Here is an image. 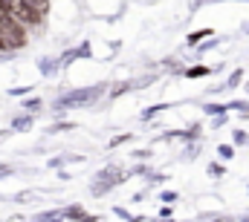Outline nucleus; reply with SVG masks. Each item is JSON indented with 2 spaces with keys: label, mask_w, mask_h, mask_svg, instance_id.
<instances>
[{
  "label": "nucleus",
  "mask_w": 249,
  "mask_h": 222,
  "mask_svg": "<svg viewBox=\"0 0 249 222\" xmlns=\"http://www.w3.org/2000/svg\"><path fill=\"white\" fill-rule=\"evenodd\" d=\"M209 173H212V176H223V165H217V162L209 165Z\"/></svg>",
  "instance_id": "dca6fc26"
},
{
  "label": "nucleus",
  "mask_w": 249,
  "mask_h": 222,
  "mask_svg": "<svg viewBox=\"0 0 249 222\" xmlns=\"http://www.w3.org/2000/svg\"><path fill=\"white\" fill-rule=\"evenodd\" d=\"M72 127H75V124H70V121H67V124H55L50 133H61V130H72Z\"/></svg>",
  "instance_id": "f3484780"
},
{
  "label": "nucleus",
  "mask_w": 249,
  "mask_h": 222,
  "mask_svg": "<svg viewBox=\"0 0 249 222\" xmlns=\"http://www.w3.org/2000/svg\"><path fill=\"white\" fill-rule=\"evenodd\" d=\"M23 110H26V112H38V110H41V98H29V101L23 104Z\"/></svg>",
  "instance_id": "9b49d317"
},
{
  "label": "nucleus",
  "mask_w": 249,
  "mask_h": 222,
  "mask_svg": "<svg viewBox=\"0 0 249 222\" xmlns=\"http://www.w3.org/2000/svg\"><path fill=\"white\" fill-rule=\"evenodd\" d=\"M203 110H206V115H223V112H229V107L226 104H206Z\"/></svg>",
  "instance_id": "0eeeda50"
},
{
  "label": "nucleus",
  "mask_w": 249,
  "mask_h": 222,
  "mask_svg": "<svg viewBox=\"0 0 249 222\" xmlns=\"http://www.w3.org/2000/svg\"><path fill=\"white\" fill-rule=\"evenodd\" d=\"M0 9H3V12H9L20 26H38V23H41V17H44V15H38L26 0H0Z\"/></svg>",
  "instance_id": "7ed1b4c3"
},
{
  "label": "nucleus",
  "mask_w": 249,
  "mask_h": 222,
  "mask_svg": "<svg viewBox=\"0 0 249 222\" xmlns=\"http://www.w3.org/2000/svg\"><path fill=\"white\" fill-rule=\"evenodd\" d=\"M81 222H102V217H84Z\"/></svg>",
  "instance_id": "6ab92c4d"
},
{
  "label": "nucleus",
  "mask_w": 249,
  "mask_h": 222,
  "mask_svg": "<svg viewBox=\"0 0 249 222\" xmlns=\"http://www.w3.org/2000/svg\"><path fill=\"white\" fill-rule=\"evenodd\" d=\"M249 142V136L244 133V130H235V144H247Z\"/></svg>",
  "instance_id": "4468645a"
},
{
  "label": "nucleus",
  "mask_w": 249,
  "mask_h": 222,
  "mask_svg": "<svg viewBox=\"0 0 249 222\" xmlns=\"http://www.w3.org/2000/svg\"><path fill=\"white\" fill-rule=\"evenodd\" d=\"M26 3H29L38 15H47V12H50V0H26Z\"/></svg>",
  "instance_id": "423d86ee"
},
{
  "label": "nucleus",
  "mask_w": 249,
  "mask_h": 222,
  "mask_svg": "<svg viewBox=\"0 0 249 222\" xmlns=\"http://www.w3.org/2000/svg\"><path fill=\"white\" fill-rule=\"evenodd\" d=\"M241 81H244V69H235V72L229 75V81H226V87H229V90H235V87H238Z\"/></svg>",
  "instance_id": "6e6552de"
},
{
  "label": "nucleus",
  "mask_w": 249,
  "mask_h": 222,
  "mask_svg": "<svg viewBox=\"0 0 249 222\" xmlns=\"http://www.w3.org/2000/svg\"><path fill=\"white\" fill-rule=\"evenodd\" d=\"M162 222H171V220H162Z\"/></svg>",
  "instance_id": "5701e85b"
},
{
  "label": "nucleus",
  "mask_w": 249,
  "mask_h": 222,
  "mask_svg": "<svg viewBox=\"0 0 249 222\" xmlns=\"http://www.w3.org/2000/svg\"><path fill=\"white\" fill-rule=\"evenodd\" d=\"M26 47V32L23 26L0 9V49H23Z\"/></svg>",
  "instance_id": "f257e3e1"
},
{
  "label": "nucleus",
  "mask_w": 249,
  "mask_h": 222,
  "mask_svg": "<svg viewBox=\"0 0 249 222\" xmlns=\"http://www.w3.org/2000/svg\"><path fill=\"white\" fill-rule=\"evenodd\" d=\"M29 124H32V115H20V118L12 121V130H26Z\"/></svg>",
  "instance_id": "1a4fd4ad"
},
{
  "label": "nucleus",
  "mask_w": 249,
  "mask_h": 222,
  "mask_svg": "<svg viewBox=\"0 0 249 222\" xmlns=\"http://www.w3.org/2000/svg\"><path fill=\"white\" fill-rule=\"evenodd\" d=\"M188 78H203V75H209V66H191V69H186Z\"/></svg>",
  "instance_id": "9d476101"
},
{
  "label": "nucleus",
  "mask_w": 249,
  "mask_h": 222,
  "mask_svg": "<svg viewBox=\"0 0 249 222\" xmlns=\"http://www.w3.org/2000/svg\"><path fill=\"white\" fill-rule=\"evenodd\" d=\"M160 199H162L165 205H174V202H177V193H174V190H162V193H160Z\"/></svg>",
  "instance_id": "ddd939ff"
},
{
  "label": "nucleus",
  "mask_w": 249,
  "mask_h": 222,
  "mask_svg": "<svg viewBox=\"0 0 249 222\" xmlns=\"http://www.w3.org/2000/svg\"><path fill=\"white\" fill-rule=\"evenodd\" d=\"M9 222H23V217H12Z\"/></svg>",
  "instance_id": "aec40b11"
},
{
  "label": "nucleus",
  "mask_w": 249,
  "mask_h": 222,
  "mask_svg": "<svg viewBox=\"0 0 249 222\" xmlns=\"http://www.w3.org/2000/svg\"><path fill=\"white\" fill-rule=\"evenodd\" d=\"M53 69H55V63H53V61H41V72H44V75H50Z\"/></svg>",
  "instance_id": "2eb2a0df"
},
{
  "label": "nucleus",
  "mask_w": 249,
  "mask_h": 222,
  "mask_svg": "<svg viewBox=\"0 0 249 222\" xmlns=\"http://www.w3.org/2000/svg\"><path fill=\"white\" fill-rule=\"evenodd\" d=\"M247 93H249V84H247Z\"/></svg>",
  "instance_id": "4be33fe9"
},
{
  "label": "nucleus",
  "mask_w": 249,
  "mask_h": 222,
  "mask_svg": "<svg viewBox=\"0 0 249 222\" xmlns=\"http://www.w3.org/2000/svg\"><path fill=\"white\" fill-rule=\"evenodd\" d=\"M84 217H87V214H84V208H81V205H72V208H67V211H64V220H67V222H81Z\"/></svg>",
  "instance_id": "20e7f679"
},
{
  "label": "nucleus",
  "mask_w": 249,
  "mask_h": 222,
  "mask_svg": "<svg viewBox=\"0 0 249 222\" xmlns=\"http://www.w3.org/2000/svg\"><path fill=\"white\" fill-rule=\"evenodd\" d=\"M102 93H105V84H93V87H84V90H72V93H67V95H61V98L55 101V110H75V107H84V104L96 101Z\"/></svg>",
  "instance_id": "f03ea898"
},
{
  "label": "nucleus",
  "mask_w": 249,
  "mask_h": 222,
  "mask_svg": "<svg viewBox=\"0 0 249 222\" xmlns=\"http://www.w3.org/2000/svg\"><path fill=\"white\" fill-rule=\"evenodd\" d=\"M217 153H220V159H232V156H235L232 144H220V147H217Z\"/></svg>",
  "instance_id": "f8f14e48"
},
{
  "label": "nucleus",
  "mask_w": 249,
  "mask_h": 222,
  "mask_svg": "<svg viewBox=\"0 0 249 222\" xmlns=\"http://www.w3.org/2000/svg\"><path fill=\"white\" fill-rule=\"evenodd\" d=\"M9 133H12V130H3V133H0V139H6V136H9Z\"/></svg>",
  "instance_id": "412c9836"
},
{
  "label": "nucleus",
  "mask_w": 249,
  "mask_h": 222,
  "mask_svg": "<svg viewBox=\"0 0 249 222\" xmlns=\"http://www.w3.org/2000/svg\"><path fill=\"white\" fill-rule=\"evenodd\" d=\"M9 173H15V165H0V179L9 176Z\"/></svg>",
  "instance_id": "a211bd4d"
},
{
  "label": "nucleus",
  "mask_w": 249,
  "mask_h": 222,
  "mask_svg": "<svg viewBox=\"0 0 249 222\" xmlns=\"http://www.w3.org/2000/svg\"><path fill=\"white\" fill-rule=\"evenodd\" d=\"M203 38H212V29H200V32H191L186 41H188V47H197Z\"/></svg>",
  "instance_id": "39448f33"
}]
</instances>
